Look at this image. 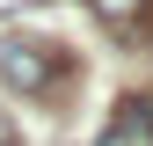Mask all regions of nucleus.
I'll list each match as a JSON object with an SVG mask.
<instances>
[{
    "instance_id": "20e7f679",
    "label": "nucleus",
    "mask_w": 153,
    "mask_h": 146,
    "mask_svg": "<svg viewBox=\"0 0 153 146\" xmlns=\"http://www.w3.org/2000/svg\"><path fill=\"white\" fill-rule=\"evenodd\" d=\"M0 146H15V124H7V110H0Z\"/></svg>"
},
{
    "instance_id": "39448f33",
    "label": "nucleus",
    "mask_w": 153,
    "mask_h": 146,
    "mask_svg": "<svg viewBox=\"0 0 153 146\" xmlns=\"http://www.w3.org/2000/svg\"><path fill=\"white\" fill-rule=\"evenodd\" d=\"M15 7H36V0H0V15H15Z\"/></svg>"
},
{
    "instance_id": "7ed1b4c3",
    "label": "nucleus",
    "mask_w": 153,
    "mask_h": 146,
    "mask_svg": "<svg viewBox=\"0 0 153 146\" xmlns=\"http://www.w3.org/2000/svg\"><path fill=\"white\" fill-rule=\"evenodd\" d=\"M131 132H146V102H124V117H117L109 139H131Z\"/></svg>"
},
{
    "instance_id": "f03ea898",
    "label": "nucleus",
    "mask_w": 153,
    "mask_h": 146,
    "mask_svg": "<svg viewBox=\"0 0 153 146\" xmlns=\"http://www.w3.org/2000/svg\"><path fill=\"white\" fill-rule=\"evenodd\" d=\"M95 15H102L117 36H139V29L153 22V0H95Z\"/></svg>"
},
{
    "instance_id": "f257e3e1",
    "label": "nucleus",
    "mask_w": 153,
    "mask_h": 146,
    "mask_svg": "<svg viewBox=\"0 0 153 146\" xmlns=\"http://www.w3.org/2000/svg\"><path fill=\"white\" fill-rule=\"evenodd\" d=\"M51 73H59V51L36 44V36H0V80L15 95H44Z\"/></svg>"
}]
</instances>
